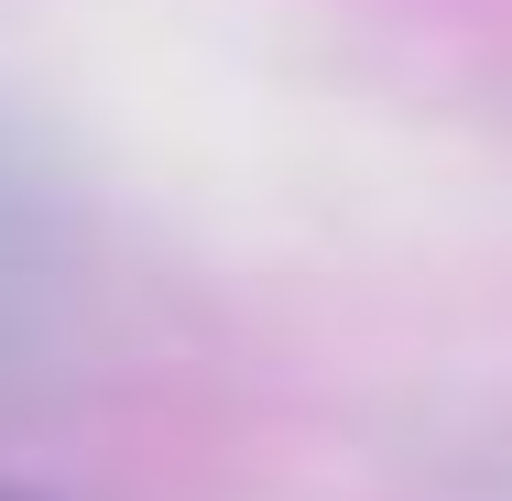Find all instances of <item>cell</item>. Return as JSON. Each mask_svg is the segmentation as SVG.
Wrapping results in <instances>:
<instances>
[{
  "mask_svg": "<svg viewBox=\"0 0 512 501\" xmlns=\"http://www.w3.org/2000/svg\"><path fill=\"white\" fill-rule=\"evenodd\" d=\"M77 273V197L22 109H0V371L44 349Z\"/></svg>",
  "mask_w": 512,
  "mask_h": 501,
  "instance_id": "6da1fadb",
  "label": "cell"
},
{
  "mask_svg": "<svg viewBox=\"0 0 512 501\" xmlns=\"http://www.w3.org/2000/svg\"><path fill=\"white\" fill-rule=\"evenodd\" d=\"M0 501H77V491H55V480H11V469H0Z\"/></svg>",
  "mask_w": 512,
  "mask_h": 501,
  "instance_id": "7a4b0ae2",
  "label": "cell"
}]
</instances>
